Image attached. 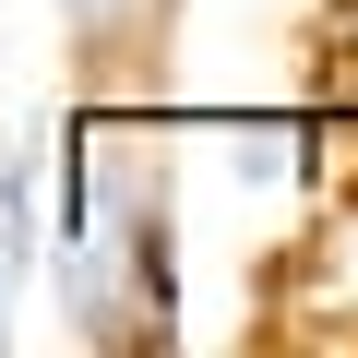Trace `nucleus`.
<instances>
[{
    "label": "nucleus",
    "instance_id": "f257e3e1",
    "mask_svg": "<svg viewBox=\"0 0 358 358\" xmlns=\"http://www.w3.org/2000/svg\"><path fill=\"white\" fill-rule=\"evenodd\" d=\"M60 13H72V24H84V36H120V24H131V13H143V0H60Z\"/></svg>",
    "mask_w": 358,
    "mask_h": 358
},
{
    "label": "nucleus",
    "instance_id": "f03ea898",
    "mask_svg": "<svg viewBox=\"0 0 358 358\" xmlns=\"http://www.w3.org/2000/svg\"><path fill=\"white\" fill-rule=\"evenodd\" d=\"M0 346H13V263H0Z\"/></svg>",
    "mask_w": 358,
    "mask_h": 358
}]
</instances>
